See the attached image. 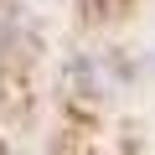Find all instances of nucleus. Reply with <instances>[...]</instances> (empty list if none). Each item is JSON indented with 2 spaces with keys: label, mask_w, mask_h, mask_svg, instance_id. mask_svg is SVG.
<instances>
[]
</instances>
